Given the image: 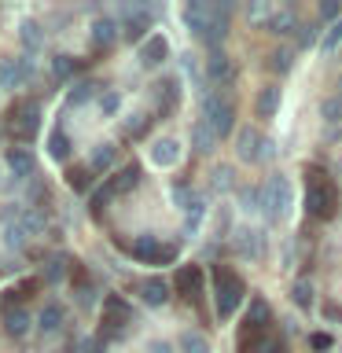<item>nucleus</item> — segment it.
<instances>
[{
    "instance_id": "nucleus-1",
    "label": "nucleus",
    "mask_w": 342,
    "mask_h": 353,
    "mask_svg": "<svg viewBox=\"0 0 342 353\" xmlns=\"http://www.w3.org/2000/svg\"><path fill=\"white\" fill-rule=\"evenodd\" d=\"M305 210H309V217H316V221L335 217L339 192H335V184L324 176V170H309L305 173Z\"/></svg>"
},
{
    "instance_id": "nucleus-2",
    "label": "nucleus",
    "mask_w": 342,
    "mask_h": 353,
    "mask_svg": "<svg viewBox=\"0 0 342 353\" xmlns=\"http://www.w3.org/2000/svg\"><path fill=\"white\" fill-rule=\"evenodd\" d=\"M243 294H247V283H243L232 269L217 265V269H214V302H217V316L225 320V316L236 313L239 302H243Z\"/></svg>"
},
{
    "instance_id": "nucleus-3",
    "label": "nucleus",
    "mask_w": 342,
    "mask_h": 353,
    "mask_svg": "<svg viewBox=\"0 0 342 353\" xmlns=\"http://www.w3.org/2000/svg\"><path fill=\"white\" fill-rule=\"evenodd\" d=\"M287 210H291V184H287V176H272L261 188V214L269 221H283Z\"/></svg>"
},
{
    "instance_id": "nucleus-4",
    "label": "nucleus",
    "mask_w": 342,
    "mask_h": 353,
    "mask_svg": "<svg viewBox=\"0 0 342 353\" xmlns=\"http://www.w3.org/2000/svg\"><path fill=\"white\" fill-rule=\"evenodd\" d=\"M203 121L217 132V140H221V137H228V132H232V125H236V107H232L228 99H221L217 92L203 96Z\"/></svg>"
},
{
    "instance_id": "nucleus-5",
    "label": "nucleus",
    "mask_w": 342,
    "mask_h": 353,
    "mask_svg": "<svg viewBox=\"0 0 342 353\" xmlns=\"http://www.w3.org/2000/svg\"><path fill=\"white\" fill-rule=\"evenodd\" d=\"M236 151L243 162H272L276 159V143L269 137H261L258 129H243L236 137Z\"/></svg>"
},
{
    "instance_id": "nucleus-6",
    "label": "nucleus",
    "mask_w": 342,
    "mask_h": 353,
    "mask_svg": "<svg viewBox=\"0 0 342 353\" xmlns=\"http://www.w3.org/2000/svg\"><path fill=\"white\" fill-rule=\"evenodd\" d=\"M129 254L137 261H148V265H165V261H177V247L173 243H159L154 236H137L129 243Z\"/></svg>"
},
{
    "instance_id": "nucleus-7",
    "label": "nucleus",
    "mask_w": 342,
    "mask_h": 353,
    "mask_svg": "<svg viewBox=\"0 0 342 353\" xmlns=\"http://www.w3.org/2000/svg\"><path fill=\"white\" fill-rule=\"evenodd\" d=\"M8 125L11 132H15V140H33L37 137V129H41V107L37 103H15L11 107V114H8Z\"/></svg>"
},
{
    "instance_id": "nucleus-8",
    "label": "nucleus",
    "mask_w": 342,
    "mask_h": 353,
    "mask_svg": "<svg viewBox=\"0 0 342 353\" xmlns=\"http://www.w3.org/2000/svg\"><path fill=\"white\" fill-rule=\"evenodd\" d=\"M129 324H132V309L121 302L118 294H107L103 298V331H99V339H114Z\"/></svg>"
},
{
    "instance_id": "nucleus-9",
    "label": "nucleus",
    "mask_w": 342,
    "mask_h": 353,
    "mask_svg": "<svg viewBox=\"0 0 342 353\" xmlns=\"http://www.w3.org/2000/svg\"><path fill=\"white\" fill-rule=\"evenodd\" d=\"M221 15H228V8L203 4V0H195V4H188V8H184V22H188V30H192L195 37H203V41H206L210 26H214V22H217Z\"/></svg>"
},
{
    "instance_id": "nucleus-10",
    "label": "nucleus",
    "mask_w": 342,
    "mask_h": 353,
    "mask_svg": "<svg viewBox=\"0 0 342 353\" xmlns=\"http://www.w3.org/2000/svg\"><path fill=\"white\" fill-rule=\"evenodd\" d=\"M33 77V59L19 55V59H0V88H22Z\"/></svg>"
},
{
    "instance_id": "nucleus-11",
    "label": "nucleus",
    "mask_w": 342,
    "mask_h": 353,
    "mask_svg": "<svg viewBox=\"0 0 342 353\" xmlns=\"http://www.w3.org/2000/svg\"><path fill=\"white\" fill-rule=\"evenodd\" d=\"M165 55H170V44L162 33H151L148 41H140V66H162Z\"/></svg>"
},
{
    "instance_id": "nucleus-12",
    "label": "nucleus",
    "mask_w": 342,
    "mask_h": 353,
    "mask_svg": "<svg viewBox=\"0 0 342 353\" xmlns=\"http://www.w3.org/2000/svg\"><path fill=\"white\" fill-rule=\"evenodd\" d=\"M177 294H184V298H195L199 291H203V269L199 265H181L177 269Z\"/></svg>"
},
{
    "instance_id": "nucleus-13",
    "label": "nucleus",
    "mask_w": 342,
    "mask_h": 353,
    "mask_svg": "<svg viewBox=\"0 0 342 353\" xmlns=\"http://www.w3.org/2000/svg\"><path fill=\"white\" fill-rule=\"evenodd\" d=\"M236 250L243 254V258H261L265 254V236L258 228H239L236 232Z\"/></svg>"
},
{
    "instance_id": "nucleus-14",
    "label": "nucleus",
    "mask_w": 342,
    "mask_h": 353,
    "mask_svg": "<svg viewBox=\"0 0 342 353\" xmlns=\"http://www.w3.org/2000/svg\"><path fill=\"white\" fill-rule=\"evenodd\" d=\"M19 41H22V48H26V55L33 59L41 48H44V30H41V22H33V19H26L19 26Z\"/></svg>"
},
{
    "instance_id": "nucleus-15",
    "label": "nucleus",
    "mask_w": 342,
    "mask_h": 353,
    "mask_svg": "<svg viewBox=\"0 0 342 353\" xmlns=\"http://www.w3.org/2000/svg\"><path fill=\"white\" fill-rule=\"evenodd\" d=\"M151 162H154V165H162V170H165V165H177V162H181V143L170 140V137H165V140H154Z\"/></svg>"
},
{
    "instance_id": "nucleus-16",
    "label": "nucleus",
    "mask_w": 342,
    "mask_h": 353,
    "mask_svg": "<svg viewBox=\"0 0 342 353\" xmlns=\"http://www.w3.org/2000/svg\"><path fill=\"white\" fill-rule=\"evenodd\" d=\"M140 298L148 305H165V302H170V283L159 280V276H151V280L140 283Z\"/></svg>"
},
{
    "instance_id": "nucleus-17",
    "label": "nucleus",
    "mask_w": 342,
    "mask_h": 353,
    "mask_svg": "<svg viewBox=\"0 0 342 353\" xmlns=\"http://www.w3.org/2000/svg\"><path fill=\"white\" fill-rule=\"evenodd\" d=\"M206 74H210V81H217V85H228V81H232V74H236V70H232V63H228V55H225V52H214V55L206 59Z\"/></svg>"
},
{
    "instance_id": "nucleus-18",
    "label": "nucleus",
    "mask_w": 342,
    "mask_h": 353,
    "mask_svg": "<svg viewBox=\"0 0 342 353\" xmlns=\"http://www.w3.org/2000/svg\"><path fill=\"white\" fill-rule=\"evenodd\" d=\"M192 148H195L199 154H210V151L217 148V132L210 129L206 121H195V125H192Z\"/></svg>"
},
{
    "instance_id": "nucleus-19",
    "label": "nucleus",
    "mask_w": 342,
    "mask_h": 353,
    "mask_svg": "<svg viewBox=\"0 0 342 353\" xmlns=\"http://www.w3.org/2000/svg\"><path fill=\"white\" fill-rule=\"evenodd\" d=\"M114 37H118V22L114 19H96L92 22V44L96 48H110Z\"/></svg>"
},
{
    "instance_id": "nucleus-20",
    "label": "nucleus",
    "mask_w": 342,
    "mask_h": 353,
    "mask_svg": "<svg viewBox=\"0 0 342 353\" xmlns=\"http://www.w3.org/2000/svg\"><path fill=\"white\" fill-rule=\"evenodd\" d=\"M247 324H250L254 331H269V324H272V309H269V302H265V298H254V302H250Z\"/></svg>"
},
{
    "instance_id": "nucleus-21",
    "label": "nucleus",
    "mask_w": 342,
    "mask_h": 353,
    "mask_svg": "<svg viewBox=\"0 0 342 353\" xmlns=\"http://www.w3.org/2000/svg\"><path fill=\"white\" fill-rule=\"evenodd\" d=\"M114 159H118L114 143H99V148L92 151V159H88V170H92V173H107L110 165H114Z\"/></svg>"
},
{
    "instance_id": "nucleus-22",
    "label": "nucleus",
    "mask_w": 342,
    "mask_h": 353,
    "mask_svg": "<svg viewBox=\"0 0 342 353\" xmlns=\"http://www.w3.org/2000/svg\"><path fill=\"white\" fill-rule=\"evenodd\" d=\"M8 170L15 173V176H30V173H33V154H30V148H11V151H8Z\"/></svg>"
},
{
    "instance_id": "nucleus-23",
    "label": "nucleus",
    "mask_w": 342,
    "mask_h": 353,
    "mask_svg": "<svg viewBox=\"0 0 342 353\" xmlns=\"http://www.w3.org/2000/svg\"><path fill=\"white\" fill-rule=\"evenodd\" d=\"M137 184H140V165H137V162H129L125 170H121V173L114 176V181H110V192L121 195V192H132Z\"/></svg>"
},
{
    "instance_id": "nucleus-24",
    "label": "nucleus",
    "mask_w": 342,
    "mask_h": 353,
    "mask_svg": "<svg viewBox=\"0 0 342 353\" xmlns=\"http://www.w3.org/2000/svg\"><path fill=\"white\" fill-rule=\"evenodd\" d=\"M159 96H162V114L177 110V103H181V81H177V77H165L159 85Z\"/></svg>"
},
{
    "instance_id": "nucleus-25",
    "label": "nucleus",
    "mask_w": 342,
    "mask_h": 353,
    "mask_svg": "<svg viewBox=\"0 0 342 353\" xmlns=\"http://www.w3.org/2000/svg\"><path fill=\"white\" fill-rule=\"evenodd\" d=\"M4 327H8V335H26V331H30V313H26V309H8V313H4Z\"/></svg>"
},
{
    "instance_id": "nucleus-26",
    "label": "nucleus",
    "mask_w": 342,
    "mask_h": 353,
    "mask_svg": "<svg viewBox=\"0 0 342 353\" xmlns=\"http://www.w3.org/2000/svg\"><path fill=\"white\" fill-rule=\"evenodd\" d=\"M66 272H70V258L52 254L48 265H44V283H59V280H66Z\"/></svg>"
},
{
    "instance_id": "nucleus-27",
    "label": "nucleus",
    "mask_w": 342,
    "mask_h": 353,
    "mask_svg": "<svg viewBox=\"0 0 342 353\" xmlns=\"http://www.w3.org/2000/svg\"><path fill=\"white\" fill-rule=\"evenodd\" d=\"M254 110H258V118H272L276 110H280V88H261Z\"/></svg>"
},
{
    "instance_id": "nucleus-28",
    "label": "nucleus",
    "mask_w": 342,
    "mask_h": 353,
    "mask_svg": "<svg viewBox=\"0 0 342 353\" xmlns=\"http://www.w3.org/2000/svg\"><path fill=\"white\" fill-rule=\"evenodd\" d=\"M48 154L55 162H66L70 159V137H66V129H55L48 137Z\"/></svg>"
},
{
    "instance_id": "nucleus-29",
    "label": "nucleus",
    "mask_w": 342,
    "mask_h": 353,
    "mask_svg": "<svg viewBox=\"0 0 342 353\" xmlns=\"http://www.w3.org/2000/svg\"><path fill=\"white\" fill-rule=\"evenodd\" d=\"M184 232H188V236H195V232H199V225H203V217H206V203H203V199H192V206H188L184 210Z\"/></svg>"
},
{
    "instance_id": "nucleus-30",
    "label": "nucleus",
    "mask_w": 342,
    "mask_h": 353,
    "mask_svg": "<svg viewBox=\"0 0 342 353\" xmlns=\"http://www.w3.org/2000/svg\"><path fill=\"white\" fill-rule=\"evenodd\" d=\"M59 327H63V305L48 302L41 309V331H44V335H52V331H59Z\"/></svg>"
},
{
    "instance_id": "nucleus-31",
    "label": "nucleus",
    "mask_w": 342,
    "mask_h": 353,
    "mask_svg": "<svg viewBox=\"0 0 342 353\" xmlns=\"http://www.w3.org/2000/svg\"><path fill=\"white\" fill-rule=\"evenodd\" d=\"M143 30H148V11H129V19H125V37L129 41H140L143 37Z\"/></svg>"
},
{
    "instance_id": "nucleus-32",
    "label": "nucleus",
    "mask_w": 342,
    "mask_h": 353,
    "mask_svg": "<svg viewBox=\"0 0 342 353\" xmlns=\"http://www.w3.org/2000/svg\"><path fill=\"white\" fill-rule=\"evenodd\" d=\"M19 228L26 232V236H41V232H44V217L37 214V210H22V214H19Z\"/></svg>"
},
{
    "instance_id": "nucleus-33",
    "label": "nucleus",
    "mask_w": 342,
    "mask_h": 353,
    "mask_svg": "<svg viewBox=\"0 0 342 353\" xmlns=\"http://www.w3.org/2000/svg\"><path fill=\"white\" fill-rule=\"evenodd\" d=\"M66 181H70L74 192H88V188H92V170H88V165H74V170L66 173Z\"/></svg>"
},
{
    "instance_id": "nucleus-34",
    "label": "nucleus",
    "mask_w": 342,
    "mask_h": 353,
    "mask_svg": "<svg viewBox=\"0 0 342 353\" xmlns=\"http://www.w3.org/2000/svg\"><path fill=\"white\" fill-rule=\"evenodd\" d=\"M250 353H283V339H276V335H258L254 339V346H250Z\"/></svg>"
},
{
    "instance_id": "nucleus-35",
    "label": "nucleus",
    "mask_w": 342,
    "mask_h": 353,
    "mask_svg": "<svg viewBox=\"0 0 342 353\" xmlns=\"http://www.w3.org/2000/svg\"><path fill=\"white\" fill-rule=\"evenodd\" d=\"M181 353H210L206 339L199 335V331H184L181 335Z\"/></svg>"
},
{
    "instance_id": "nucleus-36",
    "label": "nucleus",
    "mask_w": 342,
    "mask_h": 353,
    "mask_svg": "<svg viewBox=\"0 0 342 353\" xmlns=\"http://www.w3.org/2000/svg\"><path fill=\"white\" fill-rule=\"evenodd\" d=\"M291 26H294V11H291V8L272 11V19H269V30H272V33H291Z\"/></svg>"
},
{
    "instance_id": "nucleus-37",
    "label": "nucleus",
    "mask_w": 342,
    "mask_h": 353,
    "mask_svg": "<svg viewBox=\"0 0 342 353\" xmlns=\"http://www.w3.org/2000/svg\"><path fill=\"white\" fill-rule=\"evenodd\" d=\"M77 70V59H70V55H55L52 59V74H55V81H66Z\"/></svg>"
},
{
    "instance_id": "nucleus-38",
    "label": "nucleus",
    "mask_w": 342,
    "mask_h": 353,
    "mask_svg": "<svg viewBox=\"0 0 342 353\" xmlns=\"http://www.w3.org/2000/svg\"><path fill=\"white\" fill-rule=\"evenodd\" d=\"M92 96H96V85H92V81H81V85H74V92L66 96V99H70V107H81V103H88Z\"/></svg>"
},
{
    "instance_id": "nucleus-39",
    "label": "nucleus",
    "mask_w": 342,
    "mask_h": 353,
    "mask_svg": "<svg viewBox=\"0 0 342 353\" xmlns=\"http://www.w3.org/2000/svg\"><path fill=\"white\" fill-rule=\"evenodd\" d=\"M239 203H243L247 214H258V210H261V192H258V188H239Z\"/></svg>"
},
{
    "instance_id": "nucleus-40",
    "label": "nucleus",
    "mask_w": 342,
    "mask_h": 353,
    "mask_svg": "<svg viewBox=\"0 0 342 353\" xmlns=\"http://www.w3.org/2000/svg\"><path fill=\"white\" fill-rule=\"evenodd\" d=\"M291 294H294V305H302V309L313 305V283H309V280H298Z\"/></svg>"
},
{
    "instance_id": "nucleus-41",
    "label": "nucleus",
    "mask_w": 342,
    "mask_h": 353,
    "mask_svg": "<svg viewBox=\"0 0 342 353\" xmlns=\"http://www.w3.org/2000/svg\"><path fill=\"white\" fill-rule=\"evenodd\" d=\"M232 176H236V173H232V165H217V170H214V192H232V184H236Z\"/></svg>"
},
{
    "instance_id": "nucleus-42",
    "label": "nucleus",
    "mask_w": 342,
    "mask_h": 353,
    "mask_svg": "<svg viewBox=\"0 0 342 353\" xmlns=\"http://www.w3.org/2000/svg\"><path fill=\"white\" fill-rule=\"evenodd\" d=\"M339 44H342V19L324 33V44H320V48H324V55H331V52H339Z\"/></svg>"
},
{
    "instance_id": "nucleus-43",
    "label": "nucleus",
    "mask_w": 342,
    "mask_h": 353,
    "mask_svg": "<svg viewBox=\"0 0 342 353\" xmlns=\"http://www.w3.org/2000/svg\"><path fill=\"white\" fill-rule=\"evenodd\" d=\"M291 63H294V52H291V48H283V52H272V55H269V66H272V70H280V74L291 70Z\"/></svg>"
},
{
    "instance_id": "nucleus-44",
    "label": "nucleus",
    "mask_w": 342,
    "mask_h": 353,
    "mask_svg": "<svg viewBox=\"0 0 342 353\" xmlns=\"http://www.w3.org/2000/svg\"><path fill=\"white\" fill-rule=\"evenodd\" d=\"M110 195H114V192H110V184H107V188H99V192H92V199H88V206H92V214H96V217H99V214H103V210H107Z\"/></svg>"
},
{
    "instance_id": "nucleus-45",
    "label": "nucleus",
    "mask_w": 342,
    "mask_h": 353,
    "mask_svg": "<svg viewBox=\"0 0 342 353\" xmlns=\"http://www.w3.org/2000/svg\"><path fill=\"white\" fill-rule=\"evenodd\" d=\"M148 125H151L148 114H132V118L125 121V132H129V137H143V132H148Z\"/></svg>"
},
{
    "instance_id": "nucleus-46",
    "label": "nucleus",
    "mask_w": 342,
    "mask_h": 353,
    "mask_svg": "<svg viewBox=\"0 0 342 353\" xmlns=\"http://www.w3.org/2000/svg\"><path fill=\"white\" fill-rule=\"evenodd\" d=\"M192 199H195V192H192L188 184H173V203L181 206V210H188V206H192Z\"/></svg>"
},
{
    "instance_id": "nucleus-47",
    "label": "nucleus",
    "mask_w": 342,
    "mask_h": 353,
    "mask_svg": "<svg viewBox=\"0 0 342 353\" xmlns=\"http://www.w3.org/2000/svg\"><path fill=\"white\" fill-rule=\"evenodd\" d=\"M118 107H121L118 92H103V96H99V110H103V114H118Z\"/></svg>"
},
{
    "instance_id": "nucleus-48",
    "label": "nucleus",
    "mask_w": 342,
    "mask_h": 353,
    "mask_svg": "<svg viewBox=\"0 0 342 353\" xmlns=\"http://www.w3.org/2000/svg\"><path fill=\"white\" fill-rule=\"evenodd\" d=\"M22 239H26V232H22L19 225H8V228H4V243H8L11 250H19V247H22Z\"/></svg>"
},
{
    "instance_id": "nucleus-49",
    "label": "nucleus",
    "mask_w": 342,
    "mask_h": 353,
    "mask_svg": "<svg viewBox=\"0 0 342 353\" xmlns=\"http://www.w3.org/2000/svg\"><path fill=\"white\" fill-rule=\"evenodd\" d=\"M309 346H313V350H331V335L316 331V335H309Z\"/></svg>"
},
{
    "instance_id": "nucleus-50",
    "label": "nucleus",
    "mask_w": 342,
    "mask_h": 353,
    "mask_svg": "<svg viewBox=\"0 0 342 353\" xmlns=\"http://www.w3.org/2000/svg\"><path fill=\"white\" fill-rule=\"evenodd\" d=\"M81 353H103V339H85Z\"/></svg>"
},
{
    "instance_id": "nucleus-51",
    "label": "nucleus",
    "mask_w": 342,
    "mask_h": 353,
    "mask_svg": "<svg viewBox=\"0 0 342 353\" xmlns=\"http://www.w3.org/2000/svg\"><path fill=\"white\" fill-rule=\"evenodd\" d=\"M269 15H272L269 4H254V8H250V19H269Z\"/></svg>"
},
{
    "instance_id": "nucleus-52",
    "label": "nucleus",
    "mask_w": 342,
    "mask_h": 353,
    "mask_svg": "<svg viewBox=\"0 0 342 353\" xmlns=\"http://www.w3.org/2000/svg\"><path fill=\"white\" fill-rule=\"evenodd\" d=\"M320 15H324V19H335V15H339V4H335V0H328V4L320 8Z\"/></svg>"
},
{
    "instance_id": "nucleus-53",
    "label": "nucleus",
    "mask_w": 342,
    "mask_h": 353,
    "mask_svg": "<svg viewBox=\"0 0 342 353\" xmlns=\"http://www.w3.org/2000/svg\"><path fill=\"white\" fill-rule=\"evenodd\" d=\"M148 353H173V346H170V342H151Z\"/></svg>"
},
{
    "instance_id": "nucleus-54",
    "label": "nucleus",
    "mask_w": 342,
    "mask_h": 353,
    "mask_svg": "<svg viewBox=\"0 0 342 353\" xmlns=\"http://www.w3.org/2000/svg\"><path fill=\"white\" fill-rule=\"evenodd\" d=\"M309 44H316V30H302V48H309Z\"/></svg>"
},
{
    "instance_id": "nucleus-55",
    "label": "nucleus",
    "mask_w": 342,
    "mask_h": 353,
    "mask_svg": "<svg viewBox=\"0 0 342 353\" xmlns=\"http://www.w3.org/2000/svg\"><path fill=\"white\" fill-rule=\"evenodd\" d=\"M339 110H342V107L335 103V99H328V103H324V114H328V118H335V114H339Z\"/></svg>"
},
{
    "instance_id": "nucleus-56",
    "label": "nucleus",
    "mask_w": 342,
    "mask_h": 353,
    "mask_svg": "<svg viewBox=\"0 0 342 353\" xmlns=\"http://www.w3.org/2000/svg\"><path fill=\"white\" fill-rule=\"evenodd\" d=\"M339 353H342V350H339Z\"/></svg>"
}]
</instances>
